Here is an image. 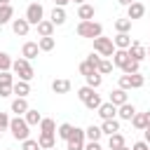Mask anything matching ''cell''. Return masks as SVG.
I'll use <instances>...</instances> for the list:
<instances>
[{
	"label": "cell",
	"mask_w": 150,
	"mask_h": 150,
	"mask_svg": "<svg viewBox=\"0 0 150 150\" xmlns=\"http://www.w3.org/2000/svg\"><path fill=\"white\" fill-rule=\"evenodd\" d=\"M77 35L80 38H89V40H94V38H98V35H103V26L98 23V21H80L77 23Z\"/></svg>",
	"instance_id": "cell-1"
},
{
	"label": "cell",
	"mask_w": 150,
	"mask_h": 150,
	"mask_svg": "<svg viewBox=\"0 0 150 150\" xmlns=\"http://www.w3.org/2000/svg\"><path fill=\"white\" fill-rule=\"evenodd\" d=\"M28 129H30V124L26 122V117H21V115L12 117V122H9V131H12V136H14L16 141H26L28 134H30Z\"/></svg>",
	"instance_id": "cell-2"
},
{
	"label": "cell",
	"mask_w": 150,
	"mask_h": 150,
	"mask_svg": "<svg viewBox=\"0 0 150 150\" xmlns=\"http://www.w3.org/2000/svg\"><path fill=\"white\" fill-rule=\"evenodd\" d=\"M12 70L19 75V80H26V82H30L33 77H35V70H33V66H30V61L28 59H16L14 63H12Z\"/></svg>",
	"instance_id": "cell-3"
},
{
	"label": "cell",
	"mask_w": 150,
	"mask_h": 150,
	"mask_svg": "<svg viewBox=\"0 0 150 150\" xmlns=\"http://www.w3.org/2000/svg\"><path fill=\"white\" fill-rule=\"evenodd\" d=\"M115 42L110 40V38H105V35H98V38H94V52L96 54H101V56H112L115 54Z\"/></svg>",
	"instance_id": "cell-4"
},
{
	"label": "cell",
	"mask_w": 150,
	"mask_h": 150,
	"mask_svg": "<svg viewBox=\"0 0 150 150\" xmlns=\"http://www.w3.org/2000/svg\"><path fill=\"white\" fill-rule=\"evenodd\" d=\"M84 141H87V134H84V129L75 127L73 136L66 141V150H84Z\"/></svg>",
	"instance_id": "cell-5"
},
{
	"label": "cell",
	"mask_w": 150,
	"mask_h": 150,
	"mask_svg": "<svg viewBox=\"0 0 150 150\" xmlns=\"http://www.w3.org/2000/svg\"><path fill=\"white\" fill-rule=\"evenodd\" d=\"M26 19H28L30 26H38V23L45 19V9H42V5H40V2H30V5L26 7Z\"/></svg>",
	"instance_id": "cell-6"
},
{
	"label": "cell",
	"mask_w": 150,
	"mask_h": 150,
	"mask_svg": "<svg viewBox=\"0 0 150 150\" xmlns=\"http://www.w3.org/2000/svg\"><path fill=\"white\" fill-rule=\"evenodd\" d=\"M127 52H129V56H131L134 61H143V59H148V49H145L138 40H134V42H131V47H129Z\"/></svg>",
	"instance_id": "cell-7"
},
{
	"label": "cell",
	"mask_w": 150,
	"mask_h": 150,
	"mask_svg": "<svg viewBox=\"0 0 150 150\" xmlns=\"http://www.w3.org/2000/svg\"><path fill=\"white\" fill-rule=\"evenodd\" d=\"M143 14H145V5H143V2H138V0H134V2L127 7V16H129L131 21L143 19Z\"/></svg>",
	"instance_id": "cell-8"
},
{
	"label": "cell",
	"mask_w": 150,
	"mask_h": 150,
	"mask_svg": "<svg viewBox=\"0 0 150 150\" xmlns=\"http://www.w3.org/2000/svg\"><path fill=\"white\" fill-rule=\"evenodd\" d=\"M96 112H98V117H101V120H112V117H117V105L108 101V103H101Z\"/></svg>",
	"instance_id": "cell-9"
},
{
	"label": "cell",
	"mask_w": 150,
	"mask_h": 150,
	"mask_svg": "<svg viewBox=\"0 0 150 150\" xmlns=\"http://www.w3.org/2000/svg\"><path fill=\"white\" fill-rule=\"evenodd\" d=\"M12 30H14V35H28V30H30V23H28V19L23 16V19H12Z\"/></svg>",
	"instance_id": "cell-10"
},
{
	"label": "cell",
	"mask_w": 150,
	"mask_h": 150,
	"mask_svg": "<svg viewBox=\"0 0 150 150\" xmlns=\"http://www.w3.org/2000/svg\"><path fill=\"white\" fill-rule=\"evenodd\" d=\"M94 14H96V9H94V5H89V2H82V5L77 7V19H80V21H91Z\"/></svg>",
	"instance_id": "cell-11"
},
{
	"label": "cell",
	"mask_w": 150,
	"mask_h": 150,
	"mask_svg": "<svg viewBox=\"0 0 150 150\" xmlns=\"http://www.w3.org/2000/svg\"><path fill=\"white\" fill-rule=\"evenodd\" d=\"M108 101H110V103H115L117 108H120V105H124V103L129 101V96H127V89H122V87L112 89V91H110V98H108Z\"/></svg>",
	"instance_id": "cell-12"
},
{
	"label": "cell",
	"mask_w": 150,
	"mask_h": 150,
	"mask_svg": "<svg viewBox=\"0 0 150 150\" xmlns=\"http://www.w3.org/2000/svg\"><path fill=\"white\" fill-rule=\"evenodd\" d=\"M38 54H40V45H38V42H23V47H21V56H23V59L30 61V59H35Z\"/></svg>",
	"instance_id": "cell-13"
},
{
	"label": "cell",
	"mask_w": 150,
	"mask_h": 150,
	"mask_svg": "<svg viewBox=\"0 0 150 150\" xmlns=\"http://www.w3.org/2000/svg\"><path fill=\"white\" fill-rule=\"evenodd\" d=\"M134 115H136V108H134V103H129V101H127L124 105H120V108H117V117H120V120L131 122V117H134Z\"/></svg>",
	"instance_id": "cell-14"
},
{
	"label": "cell",
	"mask_w": 150,
	"mask_h": 150,
	"mask_svg": "<svg viewBox=\"0 0 150 150\" xmlns=\"http://www.w3.org/2000/svg\"><path fill=\"white\" fill-rule=\"evenodd\" d=\"M66 19H68V16H66V7H54V9H52L49 21H52L54 26H63V23H66Z\"/></svg>",
	"instance_id": "cell-15"
},
{
	"label": "cell",
	"mask_w": 150,
	"mask_h": 150,
	"mask_svg": "<svg viewBox=\"0 0 150 150\" xmlns=\"http://www.w3.org/2000/svg\"><path fill=\"white\" fill-rule=\"evenodd\" d=\"M35 28H38V35H40V38H49V35H54V23H52L49 19H42Z\"/></svg>",
	"instance_id": "cell-16"
},
{
	"label": "cell",
	"mask_w": 150,
	"mask_h": 150,
	"mask_svg": "<svg viewBox=\"0 0 150 150\" xmlns=\"http://www.w3.org/2000/svg\"><path fill=\"white\" fill-rule=\"evenodd\" d=\"M112 42H115V47H117V49H129L134 40H131V35H129V33H117V35L112 38Z\"/></svg>",
	"instance_id": "cell-17"
},
{
	"label": "cell",
	"mask_w": 150,
	"mask_h": 150,
	"mask_svg": "<svg viewBox=\"0 0 150 150\" xmlns=\"http://www.w3.org/2000/svg\"><path fill=\"white\" fill-rule=\"evenodd\" d=\"M52 91H54V94H68V91H70V80H66V77L54 80V82H52Z\"/></svg>",
	"instance_id": "cell-18"
},
{
	"label": "cell",
	"mask_w": 150,
	"mask_h": 150,
	"mask_svg": "<svg viewBox=\"0 0 150 150\" xmlns=\"http://www.w3.org/2000/svg\"><path fill=\"white\" fill-rule=\"evenodd\" d=\"M28 108H30V105H28V101H26V98H21V96H16V98L12 101V112H14V115H26V112H28Z\"/></svg>",
	"instance_id": "cell-19"
},
{
	"label": "cell",
	"mask_w": 150,
	"mask_h": 150,
	"mask_svg": "<svg viewBox=\"0 0 150 150\" xmlns=\"http://www.w3.org/2000/svg\"><path fill=\"white\" fill-rule=\"evenodd\" d=\"M127 61H129V52H127V49H115V54H112V66H117V68L122 70Z\"/></svg>",
	"instance_id": "cell-20"
},
{
	"label": "cell",
	"mask_w": 150,
	"mask_h": 150,
	"mask_svg": "<svg viewBox=\"0 0 150 150\" xmlns=\"http://www.w3.org/2000/svg\"><path fill=\"white\" fill-rule=\"evenodd\" d=\"M101 129H103V134L112 136V134H117V131H120V120H117V117H112V120H103Z\"/></svg>",
	"instance_id": "cell-21"
},
{
	"label": "cell",
	"mask_w": 150,
	"mask_h": 150,
	"mask_svg": "<svg viewBox=\"0 0 150 150\" xmlns=\"http://www.w3.org/2000/svg\"><path fill=\"white\" fill-rule=\"evenodd\" d=\"M14 19V7L12 5H0V26L9 23Z\"/></svg>",
	"instance_id": "cell-22"
},
{
	"label": "cell",
	"mask_w": 150,
	"mask_h": 150,
	"mask_svg": "<svg viewBox=\"0 0 150 150\" xmlns=\"http://www.w3.org/2000/svg\"><path fill=\"white\" fill-rule=\"evenodd\" d=\"M12 89H14V94H16V96H21V98H26V96L30 94V84H28L26 80L14 82V87H12Z\"/></svg>",
	"instance_id": "cell-23"
},
{
	"label": "cell",
	"mask_w": 150,
	"mask_h": 150,
	"mask_svg": "<svg viewBox=\"0 0 150 150\" xmlns=\"http://www.w3.org/2000/svg\"><path fill=\"white\" fill-rule=\"evenodd\" d=\"M38 143H40L42 150H49V148L56 145V138H54V134H40L38 136Z\"/></svg>",
	"instance_id": "cell-24"
},
{
	"label": "cell",
	"mask_w": 150,
	"mask_h": 150,
	"mask_svg": "<svg viewBox=\"0 0 150 150\" xmlns=\"http://www.w3.org/2000/svg\"><path fill=\"white\" fill-rule=\"evenodd\" d=\"M131 127H134V129H138V131H143V129L148 127V120H145V112H136V115L131 117Z\"/></svg>",
	"instance_id": "cell-25"
},
{
	"label": "cell",
	"mask_w": 150,
	"mask_h": 150,
	"mask_svg": "<svg viewBox=\"0 0 150 150\" xmlns=\"http://www.w3.org/2000/svg\"><path fill=\"white\" fill-rule=\"evenodd\" d=\"M40 134H56V124L52 117H42L40 122Z\"/></svg>",
	"instance_id": "cell-26"
},
{
	"label": "cell",
	"mask_w": 150,
	"mask_h": 150,
	"mask_svg": "<svg viewBox=\"0 0 150 150\" xmlns=\"http://www.w3.org/2000/svg\"><path fill=\"white\" fill-rule=\"evenodd\" d=\"M73 131H75V127L70 124V122H63L59 129H56V134H59V138H63V141H68L70 136H73Z\"/></svg>",
	"instance_id": "cell-27"
},
{
	"label": "cell",
	"mask_w": 150,
	"mask_h": 150,
	"mask_svg": "<svg viewBox=\"0 0 150 150\" xmlns=\"http://www.w3.org/2000/svg\"><path fill=\"white\" fill-rule=\"evenodd\" d=\"M84 134H87V141H101L103 129H101V127H96V124H91V127H87V129H84Z\"/></svg>",
	"instance_id": "cell-28"
},
{
	"label": "cell",
	"mask_w": 150,
	"mask_h": 150,
	"mask_svg": "<svg viewBox=\"0 0 150 150\" xmlns=\"http://www.w3.org/2000/svg\"><path fill=\"white\" fill-rule=\"evenodd\" d=\"M84 80H87V84H89V87H94V89H98V87L103 84V75H101L98 70H94V73H91V75H87Z\"/></svg>",
	"instance_id": "cell-29"
},
{
	"label": "cell",
	"mask_w": 150,
	"mask_h": 150,
	"mask_svg": "<svg viewBox=\"0 0 150 150\" xmlns=\"http://www.w3.org/2000/svg\"><path fill=\"white\" fill-rule=\"evenodd\" d=\"M23 117H26V122H28L30 127H35V124H40V122H42V115H40L35 108H28V112H26Z\"/></svg>",
	"instance_id": "cell-30"
},
{
	"label": "cell",
	"mask_w": 150,
	"mask_h": 150,
	"mask_svg": "<svg viewBox=\"0 0 150 150\" xmlns=\"http://www.w3.org/2000/svg\"><path fill=\"white\" fill-rule=\"evenodd\" d=\"M124 145V136L117 131V134H112V136H108V148L110 150H117V148H122Z\"/></svg>",
	"instance_id": "cell-31"
},
{
	"label": "cell",
	"mask_w": 150,
	"mask_h": 150,
	"mask_svg": "<svg viewBox=\"0 0 150 150\" xmlns=\"http://www.w3.org/2000/svg\"><path fill=\"white\" fill-rule=\"evenodd\" d=\"M115 30H117V33H129V30H131V19H129V16L117 19V21H115Z\"/></svg>",
	"instance_id": "cell-32"
},
{
	"label": "cell",
	"mask_w": 150,
	"mask_h": 150,
	"mask_svg": "<svg viewBox=\"0 0 150 150\" xmlns=\"http://www.w3.org/2000/svg\"><path fill=\"white\" fill-rule=\"evenodd\" d=\"M38 45H40V52H52L54 45H56V40H54V35H49V38H40Z\"/></svg>",
	"instance_id": "cell-33"
},
{
	"label": "cell",
	"mask_w": 150,
	"mask_h": 150,
	"mask_svg": "<svg viewBox=\"0 0 150 150\" xmlns=\"http://www.w3.org/2000/svg\"><path fill=\"white\" fill-rule=\"evenodd\" d=\"M122 73H127V75H131V73H141V61H134V59L129 56V61L124 63Z\"/></svg>",
	"instance_id": "cell-34"
},
{
	"label": "cell",
	"mask_w": 150,
	"mask_h": 150,
	"mask_svg": "<svg viewBox=\"0 0 150 150\" xmlns=\"http://www.w3.org/2000/svg\"><path fill=\"white\" fill-rule=\"evenodd\" d=\"M101 103H103V101H101V96L94 91V94L84 101V108H87V110H98V105H101Z\"/></svg>",
	"instance_id": "cell-35"
},
{
	"label": "cell",
	"mask_w": 150,
	"mask_h": 150,
	"mask_svg": "<svg viewBox=\"0 0 150 150\" xmlns=\"http://www.w3.org/2000/svg\"><path fill=\"white\" fill-rule=\"evenodd\" d=\"M94 91H96L94 87H89V84H84V87H80V89H77V98H80V101L84 103V101H87V98H89V96H91Z\"/></svg>",
	"instance_id": "cell-36"
},
{
	"label": "cell",
	"mask_w": 150,
	"mask_h": 150,
	"mask_svg": "<svg viewBox=\"0 0 150 150\" xmlns=\"http://www.w3.org/2000/svg\"><path fill=\"white\" fill-rule=\"evenodd\" d=\"M12 56L7 52H0V70H12Z\"/></svg>",
	"instance_id": "cell-37"
},
{
	"label": "cell",
	"mask_w": 150,
	"mask_h": 150,
	"mask_svg": "<svg viewBox=\"0 0 150 150\" xmlns=\"http://www.w3.org/2000/svg\"><path fill=\"white\" fill-rule=\"evenodd\" d=\"M145 84V77L141 73H131V89H141Z\"/></svg>",
	"instance_id": "cell-38"
},
{
	"label": "cell",
	"mask_w": 150,
	"mask_h": 150,
	"mask_svg": "<svg viewBox=\"0 0 150 150\" xmlns=\"http://www.w3.org/2000/svg\"><path fill=\"white\" fill-rule=\"evenodd\" d=\"M98 73H101V75H108V73H112V61H108V59H101V63H98Z\"/></svg>",
	"instance_id": "cell-39"
},
{
	"label": "cell",
	"mask_w": 150,
	"mask_h": 150,
	"mask_svg": "<svg viewBox=\"0 0 150 150\" xmlns=\"http://www.w3.org/2000/svg\"><path fill=\"white\" fill-rule=\"evenodd\" d=\"M21 150H42V148H40V143H38V141L26 138V141H21Z\"/></svg>",
	"instance_id": "cell-40"
},
{
	"label": "cell",
	"mask_w": 150,
	"mask_h": 150,
	"mask_svg": "<svg viewBox=\"0 0 150 150\" xmlns=\"http://www.w3.org/2000/svg\"><path fill=\"white\" fill-rule=\"evenodd\" d=\"M94 70H96V68H94V66H91V63H89V61H87V59H84V61H82V63H80V73H82V75H84V77H87V75H91V73H94Z\"/></svg>",
	"instance_id": "cell-41"
},
{
	"label": "cell",
	"mask_w": 150,
	"mask_h": 150,
	"mask_svg": "<svg viewBox=\"0 0 150 150\" xmlns=\"http://www.w3.org/2000/svg\"><path fill=\"white\" fill-rule=\"evenodd\" d=\"M0 84H14V75L9 70H0Z\"/></svg>",
	"instance_id": "cell-42"
},
{
	"label": "cell",
	"mask_w": 150,
	"mask_h": 150,
	"mask_svg": "<svg viewBox=\"0 0 150 150\" xmlns=\"http://www.w3.org/2000/svg\"><path fill=\"white\" fill-rule=\"evenodd\" d=\"M101 59H103V56H101V54H96V52H91V54L87 56V61H89V63H91L96 70H98V63H101Z\"/></svg>",
	"instance_id": "cell-43"
},
{
	"label": "cell",
	"mask_w": 150,
	"mask_h": 150,
	"mask_svg": "<svg viewBox=\"0 0 150 150\" xmlns=\"http://www.w3.org/2000/svg\"><path fill=\"white\" fill-rule=\"evenodd\" d=\"M14 84H0V98H7V96H12L14 94V89H12Z\"/></svg>",
	"instance_id": "cell-44"
},
{
	"label": "cell",
	"mask_w": 150,
	"mask_h": 150,
	"mask_svg": "<svg viewBox=\"0 0 150 150\" xmlns=\"http://www.w3.org/2000/svg\"><path fill=\"white\" fill-rule=\"evenodd\" d=\"M9 122H12V117H9L7 112H0V131L9 129Z\"/></svg>",
	"instance_id": "cell-45"
},
{
	"label": "cell",
	"mask_w": 150,
	"mask_h": 150,
	"mask_svg": "<svg viewBox=\"0 0 150 150\" xmlns=\"http://www.w3.org/2000/svg\"><path fill=\"white\" fill-rule=\"evenodd\" d=\"M120 87L122 89H131V75H127V73L120 75Z\"/></svg>",
	"instance_id": "cell-46"
},
{
	"label": "cell",
	"mask_w": 150,
	"mask_h": 150,
	"mask_svg": "<svg viewBox=\"0 0 150 150\" xmlns=\"http://www.w3.org/2000/svg\"><path fill=\"white\" fill-rule=\"evenodd\" d=\"M131 150H150V145H148V141H136L131 145Z\"/></svg>",
	"instance_id": "cell-47"
},
{
	"label": "cell",
	"mask_w": 150,
	"mask_h": 150,
	"mask_svg": "<svg viewBox=\"0 0 150 150\" xmlns=\"http://www.w3.org/2000/svg\"><path fill=\"white\" fill-rule=\"evenodd\" d=\"M84 150H101V143L98 141H89V143H84Z\"/></svg>",
	"instance_id": "cell-48"
},
{
	"label": "cell",
	"mask_w": 150,
	"mask_h": 150,
	"mask_svg": "<svg viewBox=\"0 0 150 150\" xmlns=\"http://www.w3.org/2000/svg\"><path fill=\"white\" fill-rule=\"evenodd\" d=\"M134 0H117V5H122V7H129Z\"/></svg>",
	"instance_id": "cell-49"
},
{
	"label": "cell",
	"mask_w": 150,
	"mask_h": 150,
	"mask_svg": "<svg viewBox=\"0 0 150 150\" xmlns=\"http://www.w3.org/2000/svg\"><path fill=\"white\" fill-rule=\"evenodd\" d=\"M54 2H56V7H66L70 0H54Z\"/></svg>",
	"instance_id": "cell-50"
},
{
	"label": "cell",
	"mask_w": 150,
	"mask_h": 150,
	"mask_svg": "<svg viewBox=\"0 0 150 150\" xmlns=\"http://www.w3.org/2000/svg\"><path fill=\"white\" fill-rule=\"evenodd\" d=\"M143 134H145V141L150 143V127H145V129H143Z\"/></svg>",
	"instance_id": "cell-51"
},
{
	"label": "cell",
	"mask_w": 150,
	"mask_h": 150,
	"mask_svg": "<svg viewBox=\"0 0 150 150\" xmlns=\"http://www.w3.org/2000/svg\"><path fill=\"white\" fill-rule=\"evenodd\" d=\"M145 120H148V127H150V110L145 112Z\"/></svg>",
	"instance_id": "cell-52"
},
{
	"label": "cell",
	"mask_w": 150,
	"mask_h": 150,
	"mask_svg": "<svg viewBox=\"0 0 150 150\" xmlns=\"http://www.w3.org/2000/svg\"><path fill=\"white\" fill-rule=\"evenodd\" d=\"M0 5H12V0H0Z\"/></svg>",
	"instance_id": "cell-53"
},
{
	"label": "cell",
	"mask_w": 150,
	"mask_h": 150,
	"mask_svg": "<svg viewBox=\"0 0 150 150\" xmlns=\"http://www.w3.org/2000/svg\"><path fill=\"white\" fill-rule=\"evenodd\" d=\"M117 150H131V148H127V145H122V148H117Z\"/></svg>",
	"instance_id": "cell-54"
},
{
	"label": "cell",
	"mask_w": 150,
	"mask_h": 150,
	"mask_svg": "<svg viewBox=\"0 0 150 150\" xmlns=\"http://www.w3.org/2000/svg\"><path fill=\"white\" fill-rule=\"evenodd\" d=\"M73 2H77V5H82V2H84V0H73Z\"/></svg>",
	"instance_id": "cell-55"
},
{
	"label": "cell",
	"mask_w": 150,
	"mask_h": 150,
	"mask_svg": "<svg viewBox=\"0 0 150 150\" xmlns=\"http://www.w3.org/2000/svg\"><path fill=\"white\" fill-rule=\"evenodd\" d=\"M145 49H148V59H150V45H148V47H145Z\"/></svg>",
	"instance_id": "cell-56"
},
{
	"label": "cell",
	"mask_w": 150,
	"mask_h": 150,
	"mask_svg": "<svg viewBox=\"0 0 150 150\" xmlns=\"http://www.w3.org/2000/svg\"><path fill=\"white\" fill-rule=\"evenodd\" d=\"M0 138H2V131H0Z\"/></svg>",
	"instance_id": "cell-57"
},
{
	"label": "cell",
	"mask_w": 150,
	"mask_h": 150,
	"mask_svg": "<svg viewBox=\"0 0 150 150\" xmlns=\"http://www.w3.org/2000/svg\"><path fill=\"white\" fill-rule=\"evenodd\" d=\"M49 150H54V148H49Z\"/></svg>",
	"instance_id": "cell-58"
}]
</instances>
